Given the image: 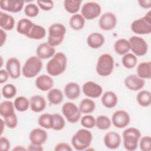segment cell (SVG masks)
I'll return each mask as SVG.
<instances>
[{
  "instance_id": "cell-52",
  "label": "cell",
  "mask_w": 151,
  "mask_h": 151,
  "mask_svg": "<svg viewBox=\"0 0 151 151\" xmlns=\"http://www.w3.org/2000/svg\"><path fill=\"white\" fill-rule=\"evenodd\" d=\"M6 39V34L5 31L1 29V46H2Z\"/></svg>"
},
{
  "instance_id": "cell-12",
  "label": "cell",
  "mask_w": 151,
  "mask_h": 151,
  "mask_svg": "<svg viewBox=\"0 0 151 151\" xmlns=\"http://www.w3.org/2000/svg\"><path fill=\"white\" fill-rule=\"evenodd\" d=\"M82 90L85 96L92 99L99 97L103 93L102 87L92 81L86 82L83 85Z\"/></svg>"
},
{
  "instance_id": "cell-41",
  "label": "cell",
  "mask_w": 151,
  "mask_h": 151,
  "mask_svg": "<svg viewBox=\"0 0 151 151\" xmlns=\"http://www.w3.org/2000/svg\"><path fill=\"white\" fill-rule=\"evenodd\" d=\"M53 116V126L52 129L57 131L61 130L65 125V122L63 117L58 113L52 114Z\"/></svg>"
},
{
  "instance_id": "cell-48",
  "label": "cell",
  "mask_w": 151,
  "mask_h": 151,
  "mask_svg": "<svg viewBox=\"0 0 151 151\" xmlns=\"http://www.w3.org/2000/svg\"><path fill=\"white\" fill-rule=\"evenodd\" d=\"M55 151H72L73 149L71 146L65 142H61L56 145L54 148Z\"/></svg>"
},
{
  "instance_id": "cell-23",
  "label": "cell",
  "mask_w": 151,
  "mask_h": 151,
  "mask_svg": "<svg viewBox=\"0 0 151 151\" xmlns=\"http://www.w3.org/2000/svg\"><path fill=\"white\" fill-rule=\"evenodd\" d=\"M105 41L104 36L99 32L90 34L87 38V43L89 47L93 49L100 48L103 45Z\"/></svg>"
},
{
  "instance_id": "cell-24",
  "label": "cell",
  "mask_w": 151,
  "mask_h": 151,
  "mask_svg": "<svg viewBox=\"0 0 151 151\" xmlns=\"http://www.w3.org/2000/svg\"><path fill=\"white\" fill-rule=\"evenodd\" d=\"M101 101L104 107L108 109H111L117 105L118 98L117 95L113 91H107L103 94Z\"/></svg>"
},
{
  "instance_id": "cell-1",
  "label": "cell",
  "mask_w": 151,
  "mask_h": 151,
  "mask_svg": "<svg viewBox=\"0 0 151 151\" xmlns=\"http://www.w3.org/2000/svg\"><path fill=\"white\" fill-rule=\"evenodd\" d=\"M67 58L65 54L58 52L51 58L46 65V70L50 76L55 77L62 74L65 70Z\"/></svg>"
},
{
  "instance_id": "cell-43",
  "label": "cell",
  "mask_w": 151,
  "mask_h": 151,
  "mask_svg": "<svg viewBox=\"0 0 151 151\" xmlns=\"http://www.w3.org/2000/svg\"><path fill=\"white\" fill-rule=\"evenodd\" d=\"M24 13L28 17H35L39 14V8L35 4H28L24 8Z\"/></svg>"
},
{
  "instance_id": "cell-4",
  "label": "cell",
  "mask_w": 151,
  "mask_h": 151,
  "mask_svg": "<svg viewBox=\"0 0 151 151\" xmlns=\"http://www.w3.org/2000/svg\"><path fill=\"white\" fill-rule=\"evenodd\" d=\"M66 33L65 26L61 23H54L48 28V43L54 47L60 45L64 40Z\"/></svg>"
},
{
  "instance_id": "cell-20",
  "label": "cell",
  "mask_w": 151,
  "mask_h": 151,
  "mask_svg": "<svg viewBox=\"0 0 151 151\" xmlns=\"http://www.w3.org/2000/svg\"><path fill=\"white\" fill-rule=\"evenodd\" d=\"M35 86L37 88L41 91H49L52 88L54 81L51 76L47 74H42L36 78Z\"/></svg>"
},
{
  "instance_id": "cell-14",
  "label": "cell",
  "mask_w": 151,
  "mask_h": 151,
  "mask_svg": "<svg viewBox=\"0 0 151 151\" xmlns=\"http://www.w3.org/2000/svg\"><path fill=\"white\" fill-rule=\"evenodd\" d=\"M125 86L132 91L141 90L145 86L144 79L139 77L136 74H130L127 76L124 80Z\"/></svg>"
},
{
  "instance_id": "cell-15",
  "label": "cell",
  "mask_w": 151,
  "mask_h": 151,
  "mask_svg": "<svg viewBox=\"0 0 151 151\" xmlns=\"http://www.w3.org/2000/svg\"><path fill=\"white\" fill-rule=\"evenodd\" d=\"M6 70L9 77L12 79H17L21 74V63L15 57L9 58L6 63Z\"/></svg>"
},
{
  "instance_id": "cell-50",
  "label": "cell",
  "mask_w": 151,
  "mask_h": 151,
  "mask_svg": "<svg viewBox=\"0 0 151 151\" xmlns=\"http://www.w3.org/2000/svg\"><path fill=\"white\" fill-rule=\"evenodd\" d=\"M138 3L142 8L145 9H149L151 7V0H140Z\"/></svg>"
},
{
  "instance_id": "cell-39",
  "label": "cell",
  "mask_w": 151,
  "mask_h": 151,
  "mask_svg": "<svg viewBox=\"0 0 151 151\" xmlns=\"http://www.w3.org/2000/svg\"><path fill=\"white\" fill-rule=\"evenodd\" d=\"M111 124V120L106 116L100 115L96 118V126L101 130L109 129Z\"/></svg>"
},
{
  "instance_id": "cell-37",
  "label": "cell",
  "mask_w": 151,
  "mask_h": 151,
  "mask_svg": "<svg viewBox=\"0 0 151 151\" xmlns=\"http://www.w3.org/2000/svg\"><path fill=\"white\" fill-rule=\"evenodd\" d=\"M81 3V1L65 0L64 1V7L68 13L76 14L80 8Z\"/></svg>"
},
{
  "instance_id": "cell-33",
  "label": "cell",
  "mask_w": 151,
  "mask_h": 151,
  "mask_svg": "<svg viewBox=\"0 0 151 151\" xmlns=\"http://www.w3.org/2000/svg\"><path fill=\"white\" fill-rule=\"evenodd\" d=\"M138 104L142 107H148L151 104V93L148 90L140 91L136 96Z\"/></svg>"
},
{
  "instance_id": "cell-54",
  "label": "cell",
  "mask_w": 151,
  "mask_h": 151,
  "mask_svg": "<svg viewBox=\"0 0 151 151\" xmlns=\"http://www.w3.org/2000/svg\"><path fill=\"white\" fill-rule=\"evenodd\" d=\"M4 124V120H3L2 119H1V124H2V130H1V134L3 132V128H4V126H3V124Z\"/></svg>"
},
{
  "instance_id": "cell-30",
  "label": "cell",
  "mask_w": 151,
  "mask_h": 151,
  "mask_svg": "<svg viewBox=\"0 0 151 151\" xmlns=\"http://www.w3.org/2000/svg\"><path fill=\"white\" fill-rule=\"evenodd\" d=\"M85 24V19L80 14H73L70 18L69 25L70 27L76 31L83 28Z\"/></svg>"
},
{
  "instance_id": "cell-49",
  "label": "cell",
  "mask_w": 151,
  "mask_h": 151,
  "mask_svg": "<svg viewBox=\"0 0 151 151\" xmlns=\"http://www.w3.org/2000/svg\"><path fill=\"white\" fill-rule=\"evenodd\" d=\"M9 76V75L6 70H5L4 69H1L0 70V83H1V84H3V83H5L8 80Z\"/></svg>"
},
{
  "instance_id": "cell-38",
  "label": "cell",
  "mask_w": 151,
  "mask_h": 151,
  "mask_svg": "<svg viewBox=\"0 0 151 151\" xmlns=\"http://www.w3.org/2000/svg\"><path fill=\"white\" fill-rule=\"evenodd\" d=\"M14 104L17 110L21 112L25 111L29 107V100L24 96H19L15 99Z\"/></svg>"
},
{
  "instance_id": "cell-40",
  "label": "cell",
  "mask_w": 151,
  "mask_h": 151,
  "mask_svg": "<svg viewBox=\"0 0 151 151\" xmlns=\"http://www.w3.org/2000/svg\"><path fill=\"white\" fill-rule=\"evenodd\" d=\"M17 94V88L12 84H6L2 88V96L7 99H12Z\"/></svg>"
},
{
  "instance_id": "cell-47",
  "label": "cell",
  "mask_w": 151,
  "mask_h": 151,
  "mask_svg": "<svg viewBox=\"0 0 151 151\" xmlns=\"http://www.w3.org/2000/svg\"><path fill=\"white\" fill-rule=\"evenodd\" d=\"M11 146L9 140L4 136L0 138V150L2 151H8Z\"/></svg>"
},
{
  "instance_id": "cell-9",
  "label": "cell",
  "mask_w": 151,
  "mask_h": 151,
  "mask_svg": "<svg viewBox=\"0 0 151 151\" xmlns=\"http://www.w3.org/2000/svg\"><path fill=\"white\" fill-rule=\"evenodd\" d=\"M130 50L136 56H143L148 51V45L146 41L137 36H132L129 39Z\"/></svg>"
},
{
  "instance_id": "cell-36",
  "label": "cell",
  "mask_w": 151,
  "mask_h": 151,
  "mask_svg": "<svg viewBox=\"0 0 151 151\" xmlns=\"http://www.w3.org/2000/svg\"><path fill=\"white\" fill-rule=\"evenodd\" d=\"M137 63V57L133 53L127 52L123 55L122 58V63L123 65L128 69L134 68Z\"/></svg>"
},
{
  "instance_id": "cell-19",
  "label": "cell",
  "mask_w": 151,
  "mask_h": 151,
  "mask_svg": "<svg viewBox=\"0 0 151 151\" xmlns=\"http://www.w3.org/2000/svg\"><path fill=\"white\" fill-rule=\"evenodd\" d=\"M55 54V50L54 47L51 46L48 42L40 44L36 49L37 56L41 60L50 58L53 57Z\"/></svg>"
},
{
  "instance_id": "cell-10",
  "label": "cell",
  "mask_w": 151,
  "mask_h": 151,
  "mask_svg": "<svg viewBox=\"0 0 151 151\" xmlns=\"http://www.w3.org/2000/svg\"><path fill=\"white\" fill-rule=\"evenodd\" d=\"M101 12V6L96 2L85 3L81 9V15L84 19L91 20L97 18Z\"/></svg>"
},
{
  "instance_id": "cell-44",
  "label": "cell",
  "mask_w": 151,
  "mask_h": 151,
  "mask_svg": "<svg viewBox=\"0 0 151 151\" xmlns=\"http://www.w3.org/2000/svg\"><path fill=\"white\" fill-rule=\"evenodd\" d=\"M139 147L142 151L151 150V137L150 136H145L139 139Z\"/></svg>"
},
{
  "instance_id": "cell-17",
  "label": "cell",
  "mask_w": 151,
  "mask_h": 151,
  "mask_svg": "<svg viewBox=\"0 0 151 151\" xmlns=\"http://www.w3.org/2000/svg\"><path fill=\"white\" fill-rule=\"evenodd\" d=\"M122 142L121 136L116 132H107L104 137V143L105 146L110 149H116L118 148Z\"/></svg>"
},
{
  "instance_id": "cell-31",
  "label": "cell",
  "mask_w": 151,
  "mask_h": 151,
  "mask_svg": "<svg viewBox=\"0 0 151 151\" xmlns=\"http://www.w3.org/2000/svg\"><path fill=\"white\" fill-rule=\"evenodd\" d=\"M45 29L41 25L34 24L27 37L33 40H41L45 37Z\"/></svg>"
},
{
  "instance_id": "cell-53",
  "label": "cell",
  "mask_w": 151,
  "mask_h": 151,
  "mask_svg": "<svg viewBox=\"0 0 151 151\" xmlns=\"http://www.w3.org/2000/svg\"><path fill=\"white\" fill-rule=\"evenodd\" d=\"M27 149H25L24 147H23L22 146H21V145H19V146H16L15 147L13 148L12 150H27Z\"/></svg>"
},
{
  "instance_id": "cell-42",
  "label": "cell",
  "mask_w": 151,
  "mask_h": 151,
  "mask_svg": "<svg viewBox=\"0 0 151 151\" xmlns=\"http://www.w3.org/2000/svg\"><path fill=\"white\" fill-rule=\"evenodd\" d=\"M82 126L87 129H92L96 126V119L90 114H87L82 117L80 120Z\"/></svg>"
},
{
  "instance_id": "cell-16",
  "label": "cell",
  "mask_w": 151,
  "mask_h": 151,
  "mask_svg": "<svg viewBox=\"0 0 151 151\" xmlns=\"http://www.w3.org/2000/svg\"><path fill=\"white\" fill-rule=\"evenodd\" d=\"M24 4V1L22 0H1L0 8L8 12L17 13L22 10Z\"/></svg>"
},
{
  "instance_id": "cell-25",
  "label": "cell",
  "mask_w": 151,
  "mask_h": 151,
  "mask_svg": "<svg viewBox=\"0 0 151 151\" xmlns=\"http://www.w3.org/2000/svg\"><path fill=\"white\" fill-rule=\"evenodd\" d=\"M137 75L143 79L151 78V63L143 61L139 63L137 67Z\"/></svg>"
},
{
  "instance_id": "cell-8",
  "label": "cell",
  "mask_w": 151,
  "mask_h": 151,
  "mask_svg": "<svg viewBox=\"0 0 151 151\" xmlns=\"http://www.w3.org/2000/svg\"><path fill=\"white\" fill-rule=\"evenodd\" d=\"M62 113L70 123H76L80 120L81 113L74 103L70 101L65 103L62 106Z\"/></svg>"
},
{
  "instance_id": "cell-7",
  "label": "cell",
  "mask_w": 151,
  "mask_h": 151,
  "mask_svg": "<svg viewBox=\"0 0 151 151\" xmlns=\"http://www.w3.org/2000/svg\"><path fill=\"white\" fill-rule=\"evenodd\" d=\"M132 31L137 34L146 35L151 32V15L149 11L142 18L133 21L130 25Z\"/></svg>"
},
{
  "instance_id": "cell-6",
  "label": "cell",
  "mask_w": 151,
  "mask_h": 151,
  "mask_svg": "<svg viewBox=\"0 0 151 151\" xmlns=\"http://www.w3.org/2000/svg\"><path fill=\"white\" fill-rule=\"evenodd\" d=\"M42 67L41 60L37 56H31L26 60L22 67V75L26 78H33L40 72Z\"/></svg>"
},
{
  "instance_id": "cell-28",
  "label": "cell",
  "mask_w": 151,
  "mask_h": 151,
  "mask_svg": "<svg viewBox=\"0 0 151 151\" xmlns=\"http://www.w3.org/2000/svg\"><path fill=\"white\" fill-rule=\"evenodd\" d=\"M115 52L119 55H124L130 50L129 41L125 38L117 40L114 44Z\"/></svg>"
},
{
  "instance_id": "cell-11",
  "label": "cell",
  "mask_w": 151,
  "mask_h": 151,
  "mask_svg": "<svg viewBox=\"0 0 151 151\" xmlns=\"http://www.w3.org/2000/svg\"><path fill=\"white\" fill-rule=\"evenodd\" d=\"M111 121L114 127L122 129L127 127L129 124L130 117L127 111L123 110H119L112 114Z\"/></svg>"
},
{
  "instance_id": "cell-22",
  "label": "cell",
  "mask_w": 151,
  "mask_h": 151,
  "mask_svg": "<svg viewBox=\"0 0 151 151\" xmlns=\"http://www.w3.org/2000/svg\"><path fill=\"white\" fill-rule=\"evenodd\" d=\"M47 105L45 99L40 95L32 96L29 99V106L35 113H40L44 110Z\"/></svg>"
},
{
  "instance_id": "cell-13",
  "label": "cell",
  "mask_w": 151,
  "mask_h": 151,
  "mask_svg": "<svg viewBox=\"0 0 151 151\" xmlns=\"http://www.w3.org/2000/svg\"><path fill=\"white\" fill-rule=\"evenodd\" d=\"M117 24V18L114 14L107 12L100 17L99 21L100 28L104 31H110L115 28Z\"/></svg>"
},
{
  "instance_id": "cell-26",
  "label": "cell",
  "mask_w": 151,
  "mask_h": 151,
  "mask_svg": "<svg viewBox=\"0 0 151 151\" xmlns=\"http://www.w3.org/2000/svg\"><path fill=\"white\" fill-rule=\"evenodd\" d=\"M14 25L15 19L11 15L2 11L0 12V26L1 29L11 31L14 28Z\"/></svg>"
},
{
  "instance_id": "cell-21",
  "label": "cell",
  "mask_w": 151,
  "mask_h": 151,
  "mask_svg": "<svg viewBox=\"0 0 151 151\" xmlns=\"http://www.w3.org/2000/svg\"><path fill=\"white\" fill-rule=\"evenodd\" d=\"M65 96L70 100L77 99L81 94V90L79 84L75 82L67 83L64 87Z\"/></svg>"
},
{
  "instance_id": "cell-32",
  "label": "cell",
  "mask_w": 151,
  "mask_h": 151,
  "mask_svg": "<svg viewBox=\"0 0 151 151\" xmlns=\"http://www.w3.org/2000/svg\"><path fill=\"white\" fill-rule=\"evenodd\" d=\"M78 108L80 112L82 113H91L96 109V103L91 99L88 98L84 99L80 101Z\"/></svg>"
},
{
  "instance_id": "cell-51",
  "label": "cell",
  "mask_w": 151,
  "mask_h": 151,
  "mask_svg": "<svg viewBox=\"0 0 151 151\" xmlns=\"http://www.w3.org/2000/svg\"><path fill=\"white\" fill-rule=\"evenodd\" d=\"M27 150L31 151H42L43 150V147L42 145H37L31 143V144L28 146Z\"/></svg>"
},
{
  "instance_id": "cell-45",
  "label": "cell",
  "mask_w": 151,
  "mask_h": 151,
  "mask_svg": "<svg viewBox=\"0 0 151 151\" xmlns=\"http://www.w3.org/2000/svg\"><path fill=\"white\" fill-rule=\"evenodd\" d=\"M5 126L9 129H14L18 124V118L15 113L4 118Z\"/></svg>"
},
{
  "instance_id": "cell-3",
  "label": "cell",
  "mask_w": 151,
  "mask_h": 151,
  "mask_svg": "<svg viewBox=\"0 0 151 151\" xmlns=\"http://www.w3.org/2000/svg\"><path fill=\"white\" fill-rule=\"evenodd\" d=\"M114 67V60L113 57L108 53H104L99 57L96 70L99 76L107 77L112 73Z\"/></svg>"
},
{
  "instance_id": "cell-46",
  "label": "cell",
  "mask_w": 151,
  "mask_h": 151,
  "mask_svg": "<svg viewBox=\"0 0 151 151\" xmlns=\"http://www.w3.org/2000/svg\"><path fill=\"white\" fill-rule=\"evenodd\" d=\"M37 3L42 10L45 11H50L54 7V2L52 1H37Z\"/></svg>"
},
{
  "instance_id": "cell-27",
  "label": "cell",
  "mask_w": 151,
  "mask_h": 151,
  "mask_svg": "<svg viewBox=\"0 0 151 151\" xmlns=\"http://www.w3.org/2000/svg\"><path fill=\"white\" fill-rule=\"evenodd\" d=\"M34 23L27 18H22L19 19L17 25V31L22 35H24L26 37L29 33L32 27L34 25Z\"/></svg>"
},
{
  "instance_id": "cell-35",
  "label": "cell",
  "mask_w": 151,
  "mask_h": 151,
  "mask_svg": "<svg viewBox=\"0 0 151 151\" xmlns=\"http://www.w3.org/2000/svg\"><path fill=\"white\" fill-rule=\"evenodd\" d=\"M38 124L42 128L46 129H52L53 126V116L49 113H44L41 114L38 119Z\"/></svg>"
},
{
  "instance_id": "cell-29",
  "label": "cell",
  "mask_w": 151,
  "mask_h": 151,
  "mask_svg": "<svg viewBox=\"0 0 151 151\" xmlns=\"http://www.w3.org/2000/svg\"><path fill=\"white\" fill-rule=\"evenodd\" d=\"M47 99L52 104L57 105L63 101V94L58 88H51L47 93Z\"/></svg>"
},
{
  "instance_id": "cell-2",
  "label": "cell",
  "mask_w": 151,
  "mask_h": 151,
  "mask_svg": "<svg viewBox=\"0 0 151 151\" xmlns=\"http://www.w3.org/2000/svg\"><path fill=\"white\" fill-rule=\"evenodd\" d=\"M93 135L90 131L85 129H79L73 136L71 144L77 150H86L92 142Z\"/></svg>"
},
{
  "instance_id": "cell-34",
  "label": "cell",
  "mask_w": 151,
  "mask_h": 151,
  "mask_svg": "<svg viewBox=\"0 0 151 151\" xmlns=\"http://www.w3.org/2000/svg\"><path fill=\"white\" fill-rule=\"evenodd\" d=\"M14 103L9 100H5L0 104V114L4 118L15 113Z\"/></svg>"
},
{
  "instance_id": "cell-5",
  "label": "cell",
  "mask_w": 151,
  "mask_h": 151,
  "mask_svg": "<svg viewBox=\"0 0 151 151\" xmlns=\"http://www.w3.org/2000/svg\"><path fill=\"white\" fill-rule=\"evenodd\" d=\"M140 137L141 133L139 129L135 127H129L125 129L123 133L124 148L129 151L136 150L137 148Z\"/></svg>"
},
{
  "instance_id": "cell-18",
  "label": "cell",
  "mask_w": 151,
  "mask_h": 151,
  "mask_svg": "<svg viewBox=\"0 0 151 151\" xmlns=\"http://www.w3.org/2000/svg\"><path fill=\"white\" fill-rule=\"evenodd\" d=\"M48 134L47 132L41 128H35L31 130L29 138L32 144L42 145L47 140Z\"/></svg>"
}]
</instances>
